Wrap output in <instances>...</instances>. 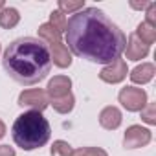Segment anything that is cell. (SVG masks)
I'll use <instances>...</instances> for the list:
<instances>
[{
	"label": "cell",
	"instance_id": "cell-10",
	"mask_svg": "<svg viewBox=\"0 0 156 156\" xmlns=\"http://www.w3.org/2000/svg\"><path fill=\"white\" fill-rule=\"evenodd\" d=\"M123 121V116H121V110L118 107H105L101 112H99V125L107 130H116Z\"/></svg>",
	"mask_w": 156,
	"mask_h": 156
},
{
	"label": "cell",
	"instance_id": "cell-19",
	"mask_svg": "<svg viewBox=\"0 0 156 156\" xmlns=\"http://www.w3.org/2000/svg\"><path fill=\"white\" fill-rule=\"evenodd\" d=\"M70 156H108L105 149L101 147H83V149H75L72 151Z\"/></svg>",
	"mask_w": 156,
	"mask_h": 156
},
{
	"label": "cell",
	"instance_id": "cell-15",
	"mask_svg": "<svg viewBox=\"0 0 156 156\" xmlns=\"http://www.w3.org/2000/svg\"><path fill=\"white\" fill-rule=\"evenodd\" d=\"M134 35H136L143 44H147V46H151V44L156 41V30H154V28H151V26H149V24H145V22H140V24H138V28H136Z\"/></svg>",
	"mask_w": 156,
	"mask_h": 156
},
{
	"label": "cell",
	"instance_id": "cell-25",
	"mask_svg": "<svg viewBox=\"0 0 156 156\" xmlns=\"http://www.w3.org/2000/svg\"><path fill=\"white\" fill-rule=\"evenodd\" d=\"M4 134H6V125H4L2 119H0V138H4Z\"/></svg>",
	"mask_w": 156,
	"mask_h": 156
},
{
	"label": "cell",
	"instance_id": "cell-16",
	"mask_svg": "<svg viewBox=\"0 0 156 156\" xmlns=\"http://www.w3.org/2000/svg\"><path fill=\"white\" fill-rule=\"evenodd\" d=\"M50 103L53 105V108H55L59 114H68V112L73 110L75 98H73V94H68V96L59 98V99H50Z\"/></svg>",
	"mask_w": 156,
	"mask_h": 156
},
{
	"label": "cell",
	"instance_id": "cell-14",
	"mask_svg": "<svg viewBox=\"0 0 156 156\" xmlns=\"http://www.w3.org/2000/svg\"><path fill=\"white\" fill-rule=\"evenodd\" d=\"M61 31L55 30L50 22H44L39 26V37L42 39V42H48V44H53V42H61Z\"/></svg>",
	"mask_w": 156,
	"mask_h": 156
},
{
	"label": "cell",
	"instance_id": "cell-17",
	"mask_svg": "<svg viewBox=\"0 0 156 156\" xmlns=\"http://www.w3.org/2000/svg\"><path fill=\"white\" fill-rule=\"evenodd\" d=\"M59 11L61 13H77L85 9V0H75V2H70V0H59Z\"/></svg>",
	"mask_w": 156,
	"mask_h": 156
},
{
	"label": "cell",
	"instance_id": "cell-20",
	"mask_svg": "<svg viewBox=\"0 0 156 156\" xmlns=\"http://www.w3.org/2000/svg\"><path fill=\"white\" fill-rule=\"evenodd\" d=\"M66 17H64V13H61L59 9H55V11H51L50 13V24L55 28V30H59L61 33L66 30Z\"/></svg>",
	"mask_w": 156,
	"mask_h": 156
},
{
	"label": "cell",
	"instance_id": "cell-11",
	"mask_svg": "<svg viewBox=\"0 0 156 156\" xmlns=\"http://www.w3.org/2000/svg\"><path fill=\"white\" fill-rule=\"evenodd\" d=\"M125 51H127V59L129 61H141L149 55V46L143 44L134 33L129 35V41L125 44Z\"/></svg>",
	"mask_w": 156,
	"mask_h": 156
},
{
	"label": "cell",
	"instance_id": "cell-7",
	"mask_svg": "<svg viewBox=\"0 0 156 156\" xmlns=\"http://www.w3.org/2000/svg\"><path fill=\"white\" fill-rule=\"evenodd\" d=\"M129 73V68H127V62L123 59H118L110 64H107L101 72H99V79L105 81V83H110V85H116V83H121Z\"/></svg>",
	"mask_w": 156,
	"mask_h": 156
},
{
	"label": "cell",
	"instance_id": "cell-13",
	"mask_svg": "<svg viewBox=\"0 0 156 156\" xmlns=\"http://www.w3.org/2000/svg\"><path fill=\"white\" fill-rule=\"evenodd\" d=\"M19 22H20L19 9H15V8H4L2 11H0V28L11 30V28H15Z\"/></svg>",
	"mask_w": 156,
	"mask_h": 156
},
{
	"label": "cell",
	"instance_id": "cell-5",
	"mask_svg": "<svg viewBox=\"0 0 156 156\" xmlns=\"http://www.w3.org/2000/svg\"><path fill=\"white\" fill-rule=\"evenodd\" d=\"M19 105L26 107V108H31V110H37V112H42L50 105V99H48L46 90H42V88H30V90L20 92Z\"/></svg>",
	"mask_w": 156,
	"mask_h": 156
},
{
	"label": "cell",
	"instance_id": "cell-27",
	"mask_svg": "<svg viewBox=\"0 0 156 156\" xmlns=\"http://www.w3.org/2000/svg\"><path fill=\"white\" fill-rule=\"evenodd\" d=\"M0 51H2V46H0Z\"/></svg>",
	"mask_w": 156,
	"mask_h": 156
},
{
	"label": "cell",
	"instance_id": "cell-3",
	"mask_svg": "<svg viewBox=\"0 0 156 156\" xmlns=\"http://www.w3.org/2000/svg\"><path fill=\"white\" fill-rule=\"evenodd\" d=\"M11 134L17 147H20L22 151H35L50 141L51 129L48 119L42 116V112L30 110L15 119L11 127Z\"/></svg>",
	"mask_w": 156,
	"mask_h": 156
},
{
	"label": "cell",
	"instance_id": "cell-26",
	"mask_svg": "<svg viewBox=\"0 0 156 156\" xmlns=\"http://www.w3.org/2000/svg\"><path fill=\"white\" fill-rule=\"evenodd\" d=\"M4 8H6V4H4V0H0V11H2Z\"/></svg>",
	"mask_w": 156,
	"mask_h": 156
},
{
	"label": "cell",
	"instance_id": "cell-23",
	"mask_svg": "<svg viewBox=\"0 0 156 156\" xmlns=\"http://www.w3.org/2000/svg\"><path fill=\"white\" fill-rule=\"evenodd\" d=\"M0 156H17V152L9 145H0Z\"/></svg>",
	"mask_w": 156,
	"mask_h": 156
},
{
	"label": "cell",
	"instance_id": "cell-2",
	"mask_svg": "<svg viewBox=\"0 0 156 156\" xmlns=\"http://www.w3.org/2000/svg\"><path fill=\"white\" fill-rule=\"evenodd\" d=\"M4 70L20 85H37L51 70L50 48L35 37L15 39L4 51Z\"/></svg>",
	"mask_w": 156,
	"mask_h": 156
},
{
	"label": "cell",
	"instance_id": "cell-4",
	"mask_svg": "<svg viewBox=\"0 0 156 156\" xmlns=\"http://www.w3.org/2000/svg\"><path fill=\"white\" fill-rule=\"evenodd\" d=\"M119 103L123 105V108H127L129 112H140L149 101H147V92L143 88H136V87H125L119 90L118 94Z\"/></svg>",
	"mask_w": 156,
	"mask_h": 156
},
{
	"label": "cell",
	"instance_id": "cell-18",
	"mask_svg": "<svg viewBox=\"0 0 156 156\" xmlns=\"http://www.w3.org/2000/svg\"><path fill=\"white\" fill-rule=\"evenodd\" d=\"M51 156H70L72 154V145L68 141H62V140H55L51 149H50Z\"/></svg>",
	"mask_w": 156,
	"mask_h": 156
},
{
	"label": "cell",
	"instance_id": "cell-8",
	"mask_svg": "<svg viewBox=\"0 0 156 156\" xmlns=\"http://www.w3.org/2000/svg\"><path fill=\"white\" fill-rule=\"evenodd\" d=\"M46 94H48V99H59L72 94V79L66 75H55L53 79H50L46 87Z\"/></svg>",
	"mask_w": 156,
	"mask_h": 156
},
{
	"label": "cell",
	"instance_id": "cell-12",
	"mask_svg": "<svg viewBox=\"0 0 156 156\" xmlns=\"http://www.w3.org/2000/svg\"><path fill=\"white\" fill-rule=\"evenodd\" d=\"M154 73H156V70H154L152 62H141L129 73V77H130V81L136 83V85H147L149 81H152Z\"/></svg>",
	"mask_w": 156,
	"mask_h": 156
},
{
	"label": "cell",
	"instance_id": "cell-21",
	"mask_svg": "<svg viewBox=\"0 0 156 156\" xmlns=\"http://www.w3.org/2000/svg\"><path fill=\"white\" fill-rule=\"evenodd\" d=\"M140 112H141V119L147 125H156V105L154 103H147Z\"/></svg>",
	"mask_w": 156,
	"mask_h": 156
},
{
	"label": "cell",
	"instance_id": "cell-9",
	"mask_svg": "<svg viewBox=\"0 0 156 156\" xmlns=\"http://www.w3.org/2000/svg\"><path fill=\"white\" fill-rule=\"evenodd\" d=\"M50 48V57H51V64L59 66V68H68L72 64V53L66 48V44L62 42H53L48 44Z\"/></svg>",
	"mask_w": 156,
	"mask_h": 156
},
{
	"label": "cell",
	"instance_id": "cell-22",
	"mask_svg": "<svg viewBox=\"0 0 156 156\" xmlns=\"http://www.w3.org/2000/svg\"><path fill=\"white\" fill-rule=\"evenodd\" d=\"M145 24H149L151 28H154L156 30V4L154 2H149V6H147V11H145Z\"/></svg>",
	"mask_w": 156,
	"mask_h": 156
},
{
	"label": "cell",
	"instance_id": "cell-6",
	"mask_svg": "<svg viewBox=\"0 0 156 156\" xmlns=\"http://www.w3.org/2000/svg\"><path fill=\"white\" fill-rule=\"evenodd\" d=\"M151 140H152V134L149 129H145L141 125H130L125 130L123 145H125V149H140V147L149 145Z\"/></svg>",
	"mask_w": 156,
	"mask_h": 156
},
{
	"label": "cell",
	"instance_id": "cell-24",
	"mask_svg": "<svg viewBox=\"0 0 156 156\" xmlns=\"http://www.w3.org/2000/svg\"><path fill=\"white\" fill-rule=\"evenodd\" d=\"M149 2H130V8L132 9H147Z\"/></svg>",
	"mask_w": 156,
	"mask_h": 156
},
{
	"label": "cell",
	"instance_id": "cell-1",
	"mask_svg": "<svg viewBox=\"0 0 156 156\" xmlns=\"http://www.w3.org/2000/svg\"><path fill=\"white\" fill-rule=\"evenodd\" d=\"M70 53L98 64H110L125 51V33L98 8H85L66 22Z\"/></svg>",
	"mask_w": 156,
	"mask_h": 156
}]
</instances>
